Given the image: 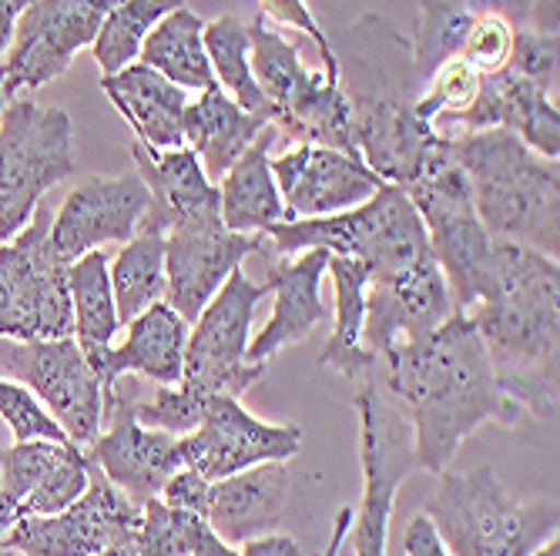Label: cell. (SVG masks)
<instances>
[{
	"mask_svg": "<svg viewBox=\"0 0 560 556\" xmlns=\"http://www.w3.org/2000/svg\"><path fill=\"white\" fill-rule=\"evenodd\" d=\"M383 389L413 429L417 466L443 476L456 449L483 423H521L524 410L493 379L470 316L453 312L423 339L396 342L376 363Z\"/></svg>",
	"mask_w": 560,
	"mask_h": 556,
	"instance_id": "6da1fadb",
	"label": "cell"
},
{
	"mask_svg": "<svg viewBox=\"0 0 560 556\" xmlns=\"http://www.w3.org/2000/svg\"><path fill=\"white\" fill-rule=\"evenodd\" d=\"M332 55L366 168L399 188L417 181L443 138L417 115L423 81L413 68L410 37L383 14H363Z\"/></svg>",
	"mask_w": 560,
	"mask_h": 556,
	"instance_id": "7a4b0ae2",
	"label": "cell"
},
{
	"mask_svg": "<svg viewBox=\"0 0 560 556\" xmlns=\"http://www.w3.org/2000/svg\"><path fill=\"white\" fill-rule=\"evenodd\" d=\"M464 316L483 342L500 392L540 423L557 419L560 262L500 241L493 288Z\"/></svg>",
	"mask_w": 560,
	"mask_h": 556,
	"instance_id": "3957f363",
	"label": "cell"
},
{
	"mask_svg": "<svg viewBox=\"0 0 560 556\" xmlns=\"http://www.w3.org/2000/svg\"><path fill=\"white\" fill-rule=\"evenodd\" d=\"M464 168L477 218L497 241L560 251V168L530 151L514 131L487 128L446 141Z\"/></svg>",
	"mask_w": 560,
	"mask_h": 556,
	"instance_id": "277c9868",
	"label": "cell"
},
{
	"mask_svg": "<svg viewBox=\"0 0 560 556\" xmlns=\"http://www.w3.org/2000/svg\"><path fill=\"white\" fill-rule=\"evenodd\" d=\"M269 256H299L326 248L329 256L360 259L370 279H393L423 262H433L423 218L399 185H383L370 201L326 218H292L266 232Z\"/></svg>",
	"mask_w": 560,
	"mask_h": 556,
	"instance_id": "5b68a950",
	"label": "cell"
},
{
	"mask_svg": "<svg viewBox=\"0 0 560 556\" xmlns=\"http://www.w3.org/2000/svg\"><path fill=\"white\" fill-rule=\"evenodd\" d=\"M427 517L450 556H530L557 536V499L517 502L490 466L443 473Z\"/></svg>",
	"mask_w": 560,
	"mask_h": 556,
	"instance_id": "8992f818",
	"label": "cell"
},
{
	"mask_svg": "<svg viewBox=\"0 0 560 556\" xmlns=\"http://www.w3.org/2000/svg\"><path fill=\"white\" fill-rule=\"evenodd\" d=\"M417 215L423 218L430 251L450 288L453 309L470 312L493 288L497 275V238L477 218L464 168L440 141L417 181L406 185Z\"/></svg>",
	"mask_w": 560,
	"mask_h": 556,
	"instance_id": "52a82bcc",
	"label": "cell"
},
{
	"mask_svg": "<svg viewBox=\"0 0 560 556\" xmlns=\"http://www.w3.org/2000/svg\"><path fill=\"white\" fill-rule=\"evenodd\" d=\"M74 171V121L65 108L31 97L0 111V245L11 241L40 205L44 191Z\"/></svg>",
	"mask_w": 560,
	"mask_h": 556,
	"instance_id": "ba28073f",
	"label": "cell"
},
{
	"mask_svg": "<svg viewBox=\"0 0 560 556\" xmlns=\"http://www.w3.org/2000/svg\"><path fill=\"white\" fill-rule=\"evenodd\" d=\"M47 209H34L31 222L0 245V339L44 342L74 332L68 272L71 262L50 241Z\"/></svg>",
	"mask_w": 560,
	"mask_h": 556,
	"instance_id": "9c48e42d",
	"label": "cell"
},
{
	"mask_svg": "<svg viewBox=\"0 0 560 556\" xmlns=\"http://www.w3.org/2000/svg\"><path fill=\"white\" fill-rule=\"evenodd\" d=\"M355 413H360V457H363V510L352 530L355 556H386L389 523L402 480L417 470L413 429L399 402L383 389L376 369L355 379Z\"/></svg>",
	"mask_w": 560,
	"mask_h": 556,
	"instance_id": "30bf717a",
	"label": "cell"
},
{
	"mask_svg": "<svg viewBox=\"0 0 560 556\" xmlns=\"http://www.w3.org/2000/svg\"><path fill=\"white\" fill-rule=\"evenodd\" d=\"M269 295L266 282H252L235 269L225 285L188 329L182 386L201 399L232 395L242 399L252 386L266 376V363H248L245 348L252 342L256 306Z\"/></svg>",
	"mask_w": 560,
	"mask_h": 556,
	"instance_id": "8fae6325",
	"label": "cell"
},
{
	"mask_svg": "<svg viewBox=\"0 0 560 556\" xmlns=\"http://www.w3.org/2000/svg\"><path fill=\"white\" fill-rule=\"evenodd\" d=\"M118 0H34L21 14L14 40L0 61V94L18 100L61 78L81 47H91Z\"/></svg>",
	"mask_w": 560,
	"mask_h": 556,
	"instance_id": "7c38bea8",
	"label": "cell"
},
{
	"mask_svg": "<svg viewBox=\"0 0 560 556\" xmlns=\"http://www.w3.org/2000/svg\"><path fill=\"white\" fill-rule=\"evenodd\" d=\"M4 369L14 382L27 386L40 406L50 413L71 446L84 449L105 423V386L94 366L84 359L74 335L44 339V342H18L0 352Z\"/></svg>",
	"mask_w": 560,
	"mask_h": 556,
	"instance_id": "4fadbf2b",
	"label": "cell"
},
{
	"mask_svg": "<svg viewBox=\"0 0 560 556\" xmlns=\"http://www.w3.org/2000/svg\"><path fill=\"white\" fill-rule=\"evenodd\" d=\"M141 523V507L88 463V489L68 510L18 520L0 546L24 556H101Z\"/></svg>",
	"mask_w": 560,
	"mask_h": 556,
	"instance_id": "5bb4252c",
	"label": "cell"
},
{
	"mask_svg": "<svg viewBox=\"0 0 560 556\" xmlns=\"http://www.w3.org/2000/svg\"><path fill=\"white\" fill-rule=\"evenodd\" d=\"M252 251L269 256V238L225 228L219 209L175 225L165 235V301L191 326Z\"/></svg>",
	"mask_w": 560,
	"mask_h": 556,
	"instance_id": "9a60e30c",
	"label": "cell"
},
{
	"mask_svg": "<svg viewBox=\"0 0 560 556\" xmlns=\"http://www.w3.org/2000/svg\"><path fill=\"white\" fill-rule=\"evenodd\" d=\"M302 449L299 426L262 423L242 410V399L215 395L206 399V416L198 429L178 436L182 466L195 470L201 480H225L259 463H289Z\"/></svg>",
	"mask_w": 560,
	"mask_h": 556,
	"instance_id": "2e32d148",
	"label": "cell"
},
{
	"mask_svg": "<svg viewBox=\"0 0 560 556\" xmlns=\"http://www.w3.org/2000/svg\"><path fill=\"white\" fill-rule=\"evenodd\" d=\"M84 489V449L55 439L14 442L0 452V536L18 520L68 510Z\"/></svg>",
	"mask_w": 560,
	"mask_h": 556,
	"instance_id": "e0dca14e",
	"label": "cell"
},
{
	"mask_svg": "<svg viewBox=\"0 0 560 556\" xmlns=\"http://www.w3.org/2000/svg\"><path fill=\"white\" fill-rule=\"evenodd\" d=\"M282 205L292 218H326L370 201L386 181L363 158L323 144H285L269 158Z\"/></svg>",
	"mask_w": 560,
	"mask_h": 556,
	"instance_id": "ac0fdd59",
	"label": "cell"
},
{
	"mask_svg": "<svg viewBox=\"0 0 560 556\" xmlns=\"http://www.w3.org/2000/svg\"><path fill=\"white\" fill-rule=\"evenodd\" d=\"M105 419H112L108 429L84 446V460L105 473L135 507H144L151 496L162 493L168 476L182 470L178 436L141 426L128 406V392L118 386L105 395Z\"/></svg>",
	"mask_w": 560,
	"mask_h": 556,
	"instance_id": "d6986e66",
	"label": "cell"
},
{
	"mask_svg": "<svg viewBox=\"0 0 560 556\" xmlns=\"http://www.w3.org/2000/svg\"><path fill=\"white\" fill-rule=\"evenodd\" d=\"M453 312V298L436 259L393 279H370L360 342L380 363V356H386L396 342L430 335Z\"/></svg>",
	"mask_w": 560,
	"mask_h": 556,
	"instance_id": "ffe728a7",
	"label": "cell"
},
{
	"mask_svg": "<svg viewBox=\"0 0 560 556\" xmlns=\"http://www.w3.org/2000/svg\"><path fill=\"white\" fill-rule=\"evenodd\" d=\"M148 212V188L138 175L88 178L68 198L50 222V241L68 262L108 241H131Z\"/></svg>",
	"mask_w": 560,
	"mask_h": 556,
	"instance_id": "44dd1931",
	"label": "cell"
},
{
	"mask_svg": "<svg viewBox=\"0 0 560 556\" xmlns=\"http://www.w3.org/2000/svg\"><path fill=\"white\" fill-rule=\"evenodd\" d=\"M131 155L148 188V212L138 232L168 235L175 225L219 209V188L206 178V168L188 144L159 151L135 141Z\"/></svg>",
	"mask_w": 560,
	"mask_h": 556,
	"instance_id": "7402d4cb",
	"label": "cell"
},
{
	"mask_svg": "<svg viewBox=\"0 0 560 556\" xmlns=\"http://www.w3.org/2000/svg\"><path fill=\"white\" fill-rule=\"evenodd\" d=\"M326 265H329L326 248H310V251H299L289 262L285 259L272 262L266 275V285L276 295L272 316L262 326V332H256V339L248 342L245 348L248 363H266L279 348L302 342L326 319V306L319 295Z\"/></svg>",
	"mask_w": 560,
	"mask_h": 556,
	"instance_id": "603a6c76",
	"label": "cell"
},
{
	"mask_svg": "<svg viewBox=\"0 0 560 556\" xmlns=\"http://www.w3.org/2000/svg\"><path fill=\"white\" fill-rule=\"evenodd\" d=\"M289 470L285 463H259L225 480L209 483V530L229 546H242L256 536H269L285 520Z\"/></svg>",
	"mask_w": 560,
	"mask_h": 556,
	"instance_id": "cb8c5ba5",
	"label": "cell"
},
{
	"mask_svg": "<svg viewBox=\"0 0 560 556\" xmlns=\"http://www.w3.org/2000/svg\"><path fill=\"white\" fill-rule=\"evenodd\" d=\"M188 322L168 306L155 301L138 319L128 322V335L121 345H112L105 366L97 369L105 395L115 392L121 376H144L159 386H175L185 366V345H188Z\"/></svg>",
	"mask_w": 560,
	"mask_h": 556,
	"instance_id": "d4e9b609",
	"label": "cell"
},
{
	"mask_svg": "<svg viewBox=\"0 0 560 556\" xmlns=\"http://www.w3.org/2000/svg\"><path fill=\"white\" fill-rule=\"evenodd\" d=\"M101 91L118 108V115L131 125L138 144L144 147H182V118L188 105V91L135 61L118 74H101Z\"/></svg>",
	"mask_w": 560,
	"mask_h": 556,
	"instance_id": "484cf974",
	"label": "cell"
},
{
	"mask_svg": "<svg viewBox=\"0 0 560 556\" xmlns=\"http://www.w3.org/2000/svg\"><path fill=\"white\" fill-rule=\"evenodd\" d=\"M266 128L269 118L238 108L219 84L198 91V97L185 105V118H182L185 144L198 155L212 185L225 178V171L256 144V138Z\"/></svg>",
	"mask_w": 560,
	"mask_h": 556,
	"instance_id": "4316f807",
	"label": "cell"
},
{
	"mask_svg": "<svg viewBox=\"0 0 560 556\" xmlns=\"http://www.w3.org/2000/svg\"><path fill=\"white\" fill-rule=\"evenodd\" d=\"M276 144H279V134L269 125L256 138V144H252L219 181V215L225 228L238 235H266L269 228L289 222L279 185L269 168Z\"/></svg>",
	"mask_w": 560,
	"mask_h": 556,
	"instance_id": "83f0119b",
	"label": "cell"
},
{
	"mask_svg": "<svg viewBox=\"0 0 560 556\" xmlns=\"http://www.w3.org/2000/svg\"><path fill=\"white\" fill-rule=\"evenodd\" d=\"M248 64L252 74H256V84L272 105V125L299 111L326 81L323 71L305 68L299 44L276 31L262 14L248 21Z\"/></svg>",
	"mask_w": 560,
	"mask_h": 556,
	"instance_id": "f1b7e54d",
	"label": "cell"
},
{
	"mask_svg": "<svg viewBox=\"0 0 560 556\" xmlns=\"http://www.w3.org/2000/svg\"><path fill=\"white\" fill-rule=\"evenodd\" d=\"M326 272L336 282V329L329 342L323 345L319 366L346 376L360 379L376 369V359L363 348V319H366V288H370V269L360 259L349 256H329Z\"/></svg>",
	"mask_w": 560,
	"mask_h": 556,
	"instance_id": "f546056e",
	"label": "cell"
},
{
	"mask_svg": "<svg viewBox=\"0 0 560 556\" xmlns=\"http://www.w3.org/2000/svg\"><path fill=\"white\" fill-rule=\"evenodd\" d=\"M71 288V309H74V342L84 352V359L94 366V372L105 366V356L112 352L115 332L121 329L112 279H108V256L101 248L88 251L78 262H71L68 272Z\"/></svg>",
	"mask_w": 560,
	"mask_h": 556,
	"instance_id": "4dcf8cb0",
	"label": "cell"
},
{
	"mask_svg": "<svg viewBox=\"0 0 560 556\" xmlns=\"http://www.w3.org/2000/svg\"><path fill=\"white\" fill-rule=\"evenodd\" d=\"M201 31H206V21L195 11H188L185 4L165 14L148 31L138 50V61L148 64L151 71H159L162 78H168L172 84H178L182 91H206L215 84V74L206 55Z\"/></svg>",
	"mask_w": 560,
	"mask_h": 556,
	"instance_id": "1f68e13d",
	"label": "cell"
},
{
	"mask_svg": "<svg viewBox=\"0 0 560 556\" xmlns=\"http://www.w3.org/2000/svg\"><path fill=\"white\" fill-rule=\"evenodd\" d=\"M108 279L121 326L155 301H165V235L138 232L125 241L115 262H108Z\"/></svg>",
	"mask_w": 560,
	"mask_h": 556,
	"instance_id": "d6a6232c",
	"label": "cell"
},
{
	"mask_svg": "<svg viewBox=\"0 0 560 556\" xmlns=\"http://www.w3.org/2000/svg\"><path fill=\"white\" fill-rule=\"evenodd\" d=\"M201 40H206V55L215 74V84L238 108L262 115L272 125V105L266 100L262 87L256 84V74H252V64H248V21L235 14H222L206 24Z\"/></svg>",
	"mask_w": 560,
	"mask_h": 556,
	"instance_id": "836d02e7",
	"label": "cell"
},
{
	"mask_svg": "<svg viewBox=\"0 0 560 556\" xmlns=\"http://www.w3.org/2000/svg\"><path fill=\"white\" fill-rule=\"evenodd\" d=\"M178 8H185V0H118L91 44L101 74H118L135 64L148 31Z\"/></svg>",
	"mask_w": 560,
	"mask_h": 556,
	"instance_id": "e575fe53",
	"label": "cell"
},
{
	"mask_svg": "<svg viewBox=\"0 0 560 556\" xmlns=\"http://www.w3.org/2000/svg\"><path fill=\"white\" fill-rule=\"evenodd\" d=\"M474 14H477V8L467 4V0H420L417 27L410 37L413 68H417L420 81L446 58L460 55V44L467 37Z\"/></svg>",
	"mask_w": 560,
	"mask_h": 556,
	"instance_id": "d590c367",
	"label": "cell"
},
{
	"mask_svg": "<svg viewBox=\"0 0 560 556\" xmlns=\"http://www.w3.org/2000/svg\"><path fill=\"white\" fill-rule=\"evenodd\" d=\"M201 527H206L201 517L168 507L162 496H151L135 530V556H188Z\"/></svg>",
	"mask_w": 560,
	"mask_h": 556,
	"instance_id": "8d00e7d4",
	"label": "cell"
},
{
	"mask_svg": "<svg viewBox=\"0 0 560 556\" xmlns=\"http://www.w3.org/2000/svg\"><path fill=\"white\" fill-rule=\"evenodd\" d=\"M480 81H483V74L474 64H467L460 55L446 58L423 78V87L417 97V115L427 125H433L436 118L467 111L480 91Z\"/></svg>",
	"mask_w": 560,
	"mask_h": 556,
	"instance_id": "74e56055",
	"label": "cell"
},
{
	"mask_svg": "<svg viewBox=\"0 0 560 556\" xmlns=\"http://www.w3.org/2000/svg\"><path fill=\"white\" fill-rule=\"evenodd\" d=\"M128 406L135 413V419L148 429H162L172 436H188L191 429H198L201 416H206V399L188 392L182 382L175 386H159L151 399H135L128 392Z\"/></svg>",
	"mask_w": 560,
	"mask_h": 556,
	"instance_id": "f35d334b",
	"label": "cell"
},
{
	"mask_svg": "<svg viewBox=\"0 0 560 556\" xmlns=\"http://www.w3.org/2000/svg\"><path fill=\"white\" fill-rule=\"evenodd\" d=\"M514 34H517V24L506 21L500 11H477L460 44V58L474 64L480 74H497L511 64Z\"/></svg>",
	"mask_w": 560,
	"mask_h": 556,
	"instance_id": "ab89813d",
	"label": "cell"
},
{
	"mask_svg": "<svg viewBox=\"0 0 560 556\" xmlns=\"http://www.w3.org/2000/svg\"><path fill=\"white\" fill-rule=\"evenodd\" d=\"M0 419H4L14 433L18 442L31 439H55V442H71L68 433L50 419V413L37 402V395L11 379H0Z\"/></svg>",
	"mask_w": 560,
	"mask_h": 556,
	"instance_id": "60d3db41",
	"label": "cell"
},
{
	"mask_svg": "<svg viewBox=\"0 0 560 556\" xmlns=\"http://www.w3.org/2000/svg\"><path fill=\"white\" fill-rule=\"evenodd\" d=\"M557 61H560L557 34H537L530 27H517L514 55H511V64L506 68L521 78H527L530 84H537L544 94L557 97Z\"/></svg>",
	"mask_w": 560,
	"mask_h": 556,
	"instance_id": "b9f144b4",
	"label": "cell"
},
{
	"mask_svg": "<svg viewBox=\"0 0 560 556\" xmlns=\"http://www.w3.org/2000/svg\"><path fill=\"white\" fill-rule=\"evenodd\" d=\"M259 14L269 21V24H282V27H295L302 34H310L319 58H323V74L329 81H339V64H336V55H332V40L329 34L319 27V21L313 17L310 4L305 0H259Z\"/></svg>",
	"mask_w": 560,
	"mask_h": 556,
	"instance_id": "7bdbcfd3",
	"label": "cell"
},
{
	"mask_svg": "<svg viewBox=\"0 0 560 556\" xmlns=\"http://www.w3.org/2000/svg\"><path fill=\"white\" fill-rule=\"evenodd\" d=\"M162 502L185 513H195L206 520V507H209V480H201L195 470L182 466L178 473L168 476V483L162 486Z\"/></svg>",
	"mask_w": 560,
	"mask_h": 556,
	"instance_id": "ee69618b",
	"label": "cell"
},
{
	"mask_svg": "<svg viewBox=\"0 0 560 556\" xmlns=\"http://www.w3.org/2000/svg\"><path fill=\"white\" fill-rule=\"evenodd\" d=\"M238 556H302V549L292 536L269 533V536H256V540L242 543Z\"/></svg>",
	"mask_w": 560,
	"mask_h": 556,
	"instance_id": "f6af8a7d",
	"label": "cell"
},
{
	"mask_svg": "<svg viewBox=\"0 0 560 556\" xmlns=\"http://www.w3.org/2000/svg\"><path fill=\"white\" fill-rule=\"evenodd\" d=\"M34 4V0H0V61H4L8 47L14 40V31H18V21L21 14Z\"/></svg>",
	"mask_w": 560,
	"mask_h": 556,
	"instance_id": "bcb514c9",
	"label": "cell"
},
{
	"mask_svg": "<svg viewBox=\"0 0 560 556\" xmlns=\"http://www.w3.org/2000/svg\"><path fill=\"white\" fill-rule=\"evenodd\" d=\"M524 27L537 34H557V0H530Z\"/></svg>",
	"mask_w": 560,
	"mask_h": 556,
	"instance_id": "7dc6e473",
	"label": "cell"
},
{
	"mask_svg": "<svg viewBox=\"0 0 560 556\" xmlns=\"http://www.w3.org/2000/svg\"><path fill=\"white\" fill-rule=\"evenodd\" d=\"M188 556H238V549L229 546L225 540H219V536L209 530V523H206V527H201V533H198V540H195V546H191Z\"/></svg>",
	"mask_w": 560,
	"mask_h": 556,
	"instance_id": "c3c4849f",
	"label": "cell"
},
{
	"mask_svg": "<svg viewBox=\"0 0 560 556\" xmlns=\"http://www.w3.org/2000/svg\"><path fill=\"white\" fill-rule=\"evenodd\" d=\"M349 527H352V510H349V507H342V510L336 513L332 536H329V546H326V553H323V556H339V546H342V540H346Z\"/></svg>",
	"mask_w": 560,
	"mask_h": 556,
	"instance_id": "681fc988",
	"label": "cell"
},
{
	"mask_svg": "<svg viewBox=\"0 0 560 556\" xmlns=\"http://www.w3.org/2000/svg\"><path fill=\"white\" fill-rule=\"evenodd\" d=\"M527 8H530V0H497V11H500L506 21H514L517 27L527 24Z\"/></svg>",
	"mask_w": 560,
	"mask_h": 556,
	"instance_id": "f907efd6",
	"label": "cell"
},
{
	"mask_svg": "<svg viewBox=\"0 0 560 556\" xmlns=\"http://www.w3.org/2000/svg\"><path fill=\"white\" fill-rule=\"evenodd\" d=\"M530 556H560V540L557 536H550V540H544Z\"/></svg>",
	"mask_w": 560,
	"mask_h": 556,
	"instance_id": "816d5d0a",
	"label": "cell"
},
{
	"mask_svg": "<svg viewBox=\"0 0 560 556\" xmlns=\"http://www.w3.org/2000/svg\"><path fill=\"white\" fill-rule=\"evenodd\" d=\"M467 4H474L477 11H497V0H467Z\"/></svg>",
	"mask_w": 560,
	"mask_h": 556,
	"instance_id": "f5cc1de1",
	"label": "cell"
},
{
	"mask_svg": "<svg viewBox=\"0 0 560 556\" xmlns=\"http://www.w3.org/2000/svg\"><path fill=\"white\" fill-rule=\"evenodd\" d=\"M0 556H14L11 549H4V546H0Z\"/></svg>",
	"mask_w": 560,
	"mask_h": 556,
	"instance_id": "db71d44e",
	"label": "cell"
},
{
	"mask_svg": "<svg viewBox=\"0 0 560 556\" xmlns=\"http://www.w3.org/2000/svg\"><path fill=\"white\" fill-rule=\"evenodd\" d=\"M4 105H8V100H4V94H0V111H4Z\"/></svg>",
	"mask_w": 560,
	"mask_h": 556,
	"instance_id": "11a10c76",
	"label": "cell"
}]
</instances>
